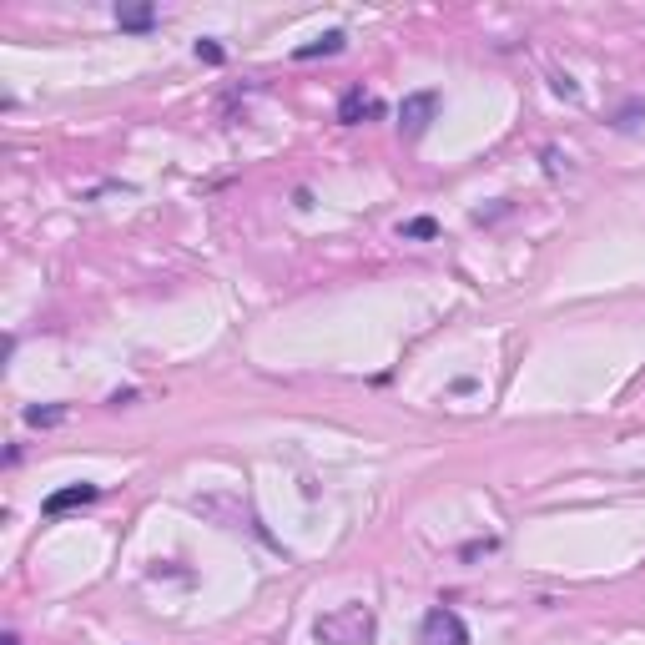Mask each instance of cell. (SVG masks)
I'll list each match as a JSON object with an SVG mask.
<instances>
[{
	"instance_id": "9",
	"label": "cell",
	"mask_w": 645,
	"mask_h": 645,
	"mask_svg": "<svg viewBox=\"0 0 645 645\" xmlns=\"http://www.w3.org/2000/svg\"><path fill=\"white\" fill-rule=\"evenodd\" d=\"M404 237H439V222L434 217H414V222H404Z\"/></svg>"
},
{
	"instance_id": "4",
	"label": "cell",
	"mask_w": 645,
	"mask_h": 645,
	"mask_svg": "<svg viewBox=\"0 0 645 645\" xmlns=\"http://www.w3.org/2000/svg\"><path fill=\"white\" fill-rule=\"evenodd\" d=\"M101 489L96 484H66V489H56V494H46V514H51V520H56V514H66V509H81V504H91Z\"/></svg>"
},
{
	"instance_id": "6",
	"label": "cell",
	"mask_w": 645,
	"mask_h": 645,
	"mask_svg": "<svg viewBox=\"0 0 645 645\" xmlns=\"http://www.w3.org/2000/svg\"><path fill=\"white\" fill-rule=\"evenodd\" d=\"M343 46H348V36H343V31H328V36H318V41L298 46V51H293V61H318V56H338Z\"/></svg>"
},
{
	"instance_id": "8",
	"label": "cell",
	"mask_w": 645,
	"mask_h": 645,
	"mask_svg": "<svg viewBox=\"0 0 645 645\" xmlns=\"http://www.w3.org/2000/svg\"><path fill=\"white\" fill-rule=\"evenodd\" d=\"M61 419H66V404H46V409L31 404V409H26V424H31V429H56Z\"/></svg>"
},
{
	"instance_id": "5",
	"label": "cell",
	"mask_w": 645,
	"mask_h": 645,
	"mask_svg": "<svg viewBox=\"0 0 645 645\" xmlns=\"http://www.w3.org/2000/svg\"><path fill=\"white\" fill-rule=\"evenodd\" d=\"M378 111H383V106H378L373 96H363V91H348V96L338 101V121H343V126H358L363 116H378Z\"/></svg>"
},
{
	"instance_id": "11",
	"label": "cell",
	"mask_w": 645,
	"mask_h": 645,
	"mask_svg": "<svg viewBox=\"0 0 645 645\" xmlns=\"http://www.w3.org/2000/svg\"><path fill=\"white\" fill-rule=\"evenodd\" d=\"M0 645H21V635H6V640H0Z\"/></svg>"
},
{
	"instance_id": "3",
	"label": "cell",
	"mask_w": 645,
	"mask_h": 645,
	"mask_svg": "<svg viewBox=\"0 0 645 645\" xmlns=\"http://www.w3.org/2000/svg\"><path fill=\"white\" fill-rule=\"evenodd\" d=\"M434 111H439V91H414V96H404V106H399V126H404V137H409V142H419V137L429 132Z\"/></svg>"
},
{
	"instance_id": "1",
	"label": "cell",
	"mask_w": 645,
	"mask_h": 645,
	"mask_svg": "<svg viewBox=\"0 0 645 645\" xmlns=\"http://www.w3.org/2000/svg\"><path fill=\"white\" fill-rule=\"evenodd\" d=\"M373 630H378V620L368 605H338L313 620V635L323 645H373Z\"/></svg>"
},
{
	"instance_id": "2",
	"label": "cell",
	"mask_w": 645,
	"mask_h": 645,
	"mask_svg": "<svg viewBox=\"0 0 645 645\" xmlns=\"http://www.w3.org/2000/svg\"><path fill=\"white\" fill-rule=\"evenodd\" d=\"M419 645H469V625H464V615H459V610H444V605H439V610H429Z\"/></svg>"
},
{
	"instance_id": "7",
	"label": "cell",
	"mask_w": 645,
	"mask_h": 645,
	"mask_svg": "<svg viewBox=\"0 0 645 645\" xmlns=\"http://www.w3.org/2000/svg\"><path fill=\"white\" fill-rule=\"evenodd\" d=\"M116 26L121 31H152L157 26V11L152 6H116Z\"/></svg>"
},
{
	"instance_id": "10",
	"label": "cell",
	"mask_w": 645,
	"mask_h": 645,
	"mask_svg": "<svg viewBox=\"0 0 645 645\" xmlns=\"http://www.w3.org/2000/svg\"><path fill=\"white\" fill-rule=\"evenodd\" d=\"M197 61H207V66H222V46H217V41H197Z\"/></svg>"
}]
</instances>
